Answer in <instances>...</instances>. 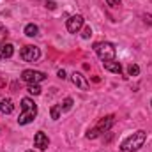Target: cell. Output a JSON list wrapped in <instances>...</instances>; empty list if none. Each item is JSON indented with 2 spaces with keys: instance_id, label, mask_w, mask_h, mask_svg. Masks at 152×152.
<instances>
[{
  "instance_id": "17",
  "label": "cell",
  "mask_w": 152,
  "mask_h": 152,
  "mask_svg": "<svg viewBox=\"0 0 152 152\" xmlns=\"http://www.w3.org/2000/svg\"><path fill=\"white\" fill-rule=\"evenodd\" d=\"M27 92L32 94V96H39V94H41V87H39V85H28Z\"/></svg>"
},
{
  "instance_id": "15",
  "label": "cell",
  "mask_w": 152,
  "mask_h": 152,
  "mask_svg": "<svg viewBox=\"0 0 152 152\" xmlns=\"http://www.w3.org/2000/svg\"><path fill=\"white\" fill-rule=\"evenodd\" d=\"M60 113H62V108H60V104H55V106H51V118H53V120H58V118H60Z\"/></svg>"
},
{
  "instance_id": "10",
  "label": "cell",
  "mask_w": 152,
  "mask_h": 152,
  "mask_svg": "<svg viewBox=\"0 0 152 152\" xmlns=\"http://www.w3.org/2000/svg\"><path fill=\"white\" fill-rule=\"evenodd\" d=\"M14 112V103H12V99H9V97H4L2 101H0V113L4 115H9Z\"/></svg>"
},
{
  "instance_id": "21",
  "label": "cell",
  "mask_w": 152,
  "mask_h": 152,
  "mask_svg": "<svg viewBox=\"0 0 152 152\" xmlns=\"http://www.w3.org/2000/svg\"><path fill=\"white\" fill-rule=\"evenodd\" d=\"M46 7H48V9H55L57 4H55V2H46Z\"/></svg>"
},
{
  "instance_id": "5",
  "label": "cell",
  "mask_w": 152,
  "mask_h": 152,
  "mask_svg": "<svg viewBox=\"0 0 152 152\" xmlns=\"http://www.w3.org/2000/svg\"><path fill=\"white\" fill-rule=\"evenodd\" d=\"M21 80L28 85H39L41 81L46 80V75L41 73V71H34V69H25L21 73Z\"/></svg>"
},
{
  "instance_id": "3",
  "label": "cell",
  "mask_w": 152,
  "mask_h": 152,
  "mask_svg": "<svg viewBox=\"0 0 152 152\" xmlns=\"http://www.w3.org/2000/svg\"><path fill=\"white\" fill-rule=\"evenodd\" d=\"M113 124H115V115H106V117H103V118L97 122V126H96V127L88 129V133H87V138H88V140H96V138H97L101 133H106V131H110Z\"/></svg>"
},
{
  "instance_id": "18",
  "label": "cell",
  "mask_w": 152,
  "mask_h": 152,
  "mask_svg": "<svg viewBox=\"0 0 152 152\" xmlns=\"http://www.w3.org/2000/svg\"><path fill=\"white\" fill-rule=\"evenodd\" d=\"M9 36V32H7V28H4V27H0V44H4L5 42V39Z\"/></svg>"
},
{
  "instance_id": "1",
  "label": "cell",
  "mask_w": 152,
  "mask_h": 152,
  "mask_svg": "<svg viewBox=\"0 0 152 152\" xmlns=\"http://www.w3.org/2000/svg\"><path fill=\"white\" fill-rule=\"evenodd\" d=\"M145 142H147V133L143 129H140V131L133 133L131 136H127L120 143V151L122 152H136L145 145Z\"/></svg>"
},
{
  "instance_id": "11",
  "label": "cell",
  "mask_w": 152,
  "mask_h": 152,
  "mask_svg": "<svg viewBox=\"0 0 152 152\" xmlns=\"http://www.w3.org/2000/svg\"><path fill=\"white\" fill-rule=\"evenodd\" d=\"M103 66H104V69L110 71V73L122 75V66H120V62H117V58H115V60H108V62H103Z\"/></svg>"
},
{
  "instance_id": "12",
  "label": "cell",
  "mask_w": 152,
  "mask_h": 152,
  "mask_svg": "<svg viewBox=\"0 0 152 152\" xmlns=\"http://www.w3.org/2000/svg\"><path fill=\"white\" fill-rule=\"evenodd\" d=\"M12 55H14V46L11 42L0 44V58H11Z\"/></svg>"
},
{
  "instance_id": "8",
  "label": "cell",
  "mask_w": 152,
  "mask_h": 152,
  "mask_svg": "<svg viewBox=\"0 0 152 152\" xmlns=\"http://www.w3.org/2000/svg\"><path fill=\"white\" fill-rule=\"evenodd\" d=\"M34 145H36V149H39V151H46V149H48L50 138H48V134H46L44 131H37V133H36V136H34Z\"/></svg>"
},
{
  "instance_id": "7",
  "label": "cell",
  "mask_w": 152,
  "mask_h": 152,
  "mask_svg": "<svg viewBox=\"0 0 152 152\" xmlns=\"http://www.w3.org/2000/svg\"><path fill=\"white\" fill-rule=\"evenodd\" d=\"M83 23H85V20H83V16H81V14H75V16H71V18L67 20V23H66L67 32H71V34L80 32V30H81V27H83Z\"/></svg>"
},
{
  "instance_id": "13",
  "label": "cell",
  "mask_w": 152,
  "mask_h": 152,
  "mask_svg": "<svg viewBox=\"0 0 152 152\" xmlns=\"http://www.w3.org/2000/svg\"><path fill=\"white\" fill-rule=\"evenodd\" d=\"M25 36H28V37H36V36H39V27L34 25V23H28V25L25 27Z\"/></svg>"
},
{
  "instance_id": "9",
  "label": "cell",
  "mask_w": 152,
  "mask_h": 152,
  "mask_svg": "<svg viewBox=\"0 0 152 152\" xmlns=\"http://www.w3.org/2000/svg\"><path fill=\"white\" fill-rule=\"evenodd\" d=\"M71 80H73V83H75L80 90H88V81L85 80V76L81 75V73H73Z\"/></svg>"
},
{
  "instance_id": "14",
  "label": "cell",
  "mask_w": 152,
  "mask_h": 152,
  "mask_svg": "<svg viewBox=\"0 0 152 152\" xmlns=\"http://www.w3.org/2000/svg\"><path fill=\"white\" fill-rule=\"evenodd\" d=\"M60 108H62V112H69V110L73 108V99H71V97H66V99L60 103Z\"/></svg>"
},
{
  "instance_id": "6",
  "label": "cell",
  "mask_w": 152,
  "mask_h": 152,
  "mask_svg": "<svg viewBox=\"0 0 152 152\" xmlns=\"http://www.w3.org/2000/svg\"><path fill=\"white\" fill-rule=\"evenodd\" d=\"M20 57L25 62H36V60H39V57H41V50H39L37 46H34V44H27V46L21 48Z\"/></svg>"
},
{
  "instance_id": "24",
  "label": "cell",
  "mask_w": 152,
  "mask_h": 152,
  "mask_svg": "<svg viewBox=\"0 0 152 152\" xmlns=\"http://www.w3.org/2000/svg\"><path fill=\"white\" fill-rule=\"evenodd\" d=\"M28 152H32V151H28Z\"/></svg>"
},
{
  "instance_id": "16",
  "label": "cell",
  "mask_w": 152,
  "mask_h": 152,
  "mask_svg": "<svg viewBox=\"0 0 152 152\" xmlns=\"http://www.w3.org/2000/svg\"><path fill=\"white\" fill-rule=\"evenodd\" d=\"M127 75L129 76H138L140 75V67H138L136 64H131V66L127 67Z\"/></svg>"
},
{
  "instance_id": "22",
  "label": "cell",
  "mask_w": 152,
  "mask_h": 152,
  "mask_svg": "<svg viewBox=\"0 0 152 152\" xmlns=\"http://www.w3.org/2000/svg\"><path fill=\"white\" fill-rule=\"evenodd\" d=\"M57 75H58V78H62V80H64V78H66V71H64V69H60Z\"/></svg>"
},
{
  "instance_id": "25",
  "label": "cell",
  "mask_w": 152,
  "mask_h": 152,
  "mask_svg": "<svg viewBox=\"0 0 152 152\" xmlns=\"http://www.w3.org/2000/svg\"><path fill=\"white\" fill-rule=\"evenodd\" d=\"M151 104H152V101H151Z\"/></svg>"
},
{
  "instance_id": "20",
  "label": "cell",
  "mask_w": 152,
  "mask_h": 152,
  "mask_svg": "<svg viewBox=\"0 0 152 152\" xmlns=\"http://www.w3.org/2000/svg\"><path fill=\"white\" fill-rule=\"evenodd\" d=\"M106 2H108V5L113 7V9H117V7L120 5V0H106Z\"/></svg>"
},
{
  "instance_id": "2",
  "label": "cell",
  "mask_w": 152,
  "mask_h": 152,
  "mask_svg": "<svg viewBox=\"0 0 152 152\" xmlns=\"http://www.w3.org/2000/svg\"><path fill=\"white\" fill-rule=\"evenodd\" d=\"M36 117H37V106H36V103L30 97H23L21 99V113L18 117V124L20 126H27Z\"/></svg>"
},
{
  "instance_id": "23",
  "label": "cell",
  "mask_w": 152,
  "mask_h": 152,
  "mask_svg": "<svg viewBox=\"0 0 152 152\" xmlns=\"http://www.w3.org/2000/svg\"><path fill=\"white\" fill-rule=\"evenodd\" d=\"M145 21H149V23L152 25V16H145Z\"/></svg>"
},
{
  "instance_id": "4",
  "label": "cell",
  "mask_w": 152,
  "mask_h": 152,
  "mask_svg": "<svg viewBox=\"0 0 152 152\" xmlns=\"http://www.w3.org/2000/svg\"><path fill=\"white\" fill-rule=\"evenodd\" d=\"M94 51L97 53V57L103 60V62H108V60H115L117 57V50L112 42L108 41H103V42H96L94 44Z\"/></svg>"
},
{
  "instance_id": "19",
  "label": "cell",
  "mask_w": 152,
  "mask_h": 152,
  "mask_svg": "<svg viewBox=\"0 0 152 152\" xmlns=\"http://www.w3.org/2000/svg\"><path fill=\"white\" fill-rule=\"evenodd\" d=\"M90 36H92V28H90V27H85V28H83V34H81V37H83V39H88Z\"/></svg>"
}]
</instances>
